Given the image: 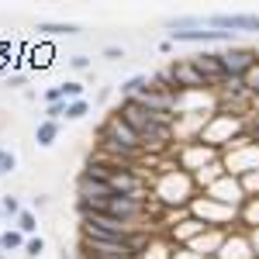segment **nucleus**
<instances>
[{"label": "nucleus", "mask_w": 259, "mask_h": 259, "mask_svg": "<svg viewBox=\"0 0 259 259\" xmlns=\"http://www.w3.org/2000/svg\"><path fill=\"white\" fill-rule=\"evenodd\" d=\"M218 56H221V66H225L228 80H245V73L259 62V52L249 49V45H228L225 52H218Z\"/></svg>", "instance_id": "nucleus-1"}, {"label": "nucleus", "mask_w": 259, "mask_h": 259, "mask_svg": "<svg viewBox=\"0 0 259 259\" xmlns=\"http://www.w3.org/2000/svg\"><path fill=\"white\" fill-rule=\"evenodd\" d=\"M114 194V187H111V180L100 177L94 166H87L80 169V177H76V197L80 200H104Z\"/></svg>", "instance_id": "nucleus-2"}, {"label": "nucleus", "mask_w": 259, "mask_h": 259, "mask_svg": "<svg viewBox=\"0 0 259 259\" xmlns=\"http://www.w3.org/2000/svg\"><path fill=\"white\" fill-rule=\"evenodd\" d=\"M204 28H218V31H228V35L259 31V14H207Z\"/></svg>", "instance_id": "nucleus-3"}, {"label": "nucleus", "mask_w": 259, "mask_h": 259, "mask_svg": "<svg viewBox=\"0 0 259 259\" xmlns=\"http://www.w3.org/2000/svg\"><path fill=\"white\" fill-rule=\"evenodd\" d=\"M190 62L197 66V73L204 76V83H207L211 90L228 83V73H225V66H221V56H218V52H200V56H194Z\"/></svg>", "instance_id": "nucleus-4"}, {"label": "nucleus", "mask_w": 259, "mask_h": 259, "mask_svg": "<svg viewBox=\"0 0 259 259\" xmlns=\"http://www.w3.org/2000/svg\"><path fill=\"white\" fill-rule=\"evenodd\" d=\"M59 139V121H38V128H35V142H38L41 149H49V145H56Z\"/></svg>", "instance_id": "nucleus-5"}, {"label": "nucleus", "mask_w": 259, "mask_h": 259, "mask_svg": "<svg viewBox=\"0 0 259 259\" xmlns=\"http://www.w3.org/2000/svg\"><path fill=\"white\" fill-rule=\"evenodd\" d=\"M38 31L41 35H80L83 28L73 21H38Z\"/></svg>", "instance_id": "nucleus-6"}, {"label": "nucleus", "mask_w": 259, "mask_h": 259, "mask_svg": "<svg viewBox=\"0 0 259 259\" xmlns=\"http://www.w3.org/2000/svg\"><path fill=\"white\" fill-rule=\"evenodd\" d=\"M149 76H145V73H139V76H128V80L121 83V100H135L142 94V90H149Z\"/></svg>", "instance_id": "nucleus-7"}, {"label": "nucleus", "mask_w": 259, "mask_h": 259, "mask_svg": "<svg viewBox=\"0 0 259 259\" xmlns=\"http://www.w3.org/2000/svg\"><path fill=\"white\" fill-rule=\"evenodd\" d=\"M14 228H18L24 239H35V235H38V218H35V211H21L18 218H14Z\"/></svg>", "instance_id": "nucleus-8"}, {"label": "nucleus", "mask_w": 259, "mask_h": 259, "mask_svg": "<svg viewBox=\"0 0 259 259\" xmlns=\"http://www.w3.org/2000/svg\"><path fill=\"white\" fill-rule=\"evenodd\" d=\"M24 235H21L18 228H7L4 232V252H24Z\"/></svg>", "instance_id": "nucleus-9"}, {"label": "nucleus", "mask_w": 259, "mask_h": 259, "mask_svg": "<svg viewBox=\"0 0 259 259\" xmlns=\"http://www.w3.org/2000/svg\"><path fill=\"white\" fill-rule=\"evenodd\" d=\"M90 114V104H87V97L83 100H66V121H80Z\"/></svg>", "instance_id": "nucleus-10"}, {"label": "nucleus", "mask_w": 259, "mask_h": 259, "mask_svg": "<svg viewBox=\"0 0 259 259\" xmlns=\"http://www.w3.org/2000/svg\"><path fill=\"white\" fill-rule=\"evenodd\" d=\"M0 211H4V218H18L24 207H21V200L14 197V194H4V197H0Z\"/></svg>", "instance_id": "nucleus-11"}, {"label": "nucleus", "mask_w": 259, "mask_h": 259, "mask_svg": "<svg viewBox=\"0 0 259 259\" xmlns=\"http://www.w3.org/2000/svg\"><path fill=\"white\" fill-rule=\"evenodd\" d=\"M59 87H62V100H83V83L80 80L59 83Z\"/></svg>", "instance_id": "nucleus-12"}, {"label": "nucleus", "mask_w": 259, "mask_h": 259, "mask_svg": "<svg viewBox=\"0 0 259 259\" xmlns=\"http://www.w3.org/2000/svg\"><path fill=\"white\" fill-rule=\"evenodd\" d=\"M41 252H45V239H41V235H35V239L24 242V256L28 259H38Z\"/></svg>", "instance_id": "nucleus-13"}, {"label": "nucleus", "mask_w": 259, "mask_h": 259, "mask_svg": "<svg viewBox=\"0 0 259 259\" xmlns=\"http://www.w3.org/2000/svg\"><path fill=\"white\" fill-rule=\"evenodd\" d=\"M245 90H249V97H252V100L259 97V62L245 73Z\"/></svg>", "instance_id": "nucleus-14"}, {"label": "nucleus", "mask_w": 259, "mask_h": 259, "mask_svg": "<svg viewBox=\"0 0 259 259\" xmlns=\"http://www.w3.org/2000/svg\"><path fill=\"white\" fill-rule=\"evenodd\" d=\"M62 118H66V100L45 104V121H62Z\"/></svg>", "instance_id": "nucleus-15"}, {"label": "nucleus", "mask_w": 259, "mask_h": 259, "mask_svg": "<svg viewBox=\"0 0 259 259\" xmlns=\"http://www.w3.org/2000/svg\"><path fill=\"white\" fill-rule=\"evenodd\" d=\"M0 169H4V177H7V173H14V169H18V156H14V152H4Z\"/></svg>", "instance_id": "nucleus-16"}, {"label": "nucleus", "mask_w": 259, "mask_h": 259, "mask_svg": "<svg viewBox=\"0 0 259 259\" xmlns=\"http://www.w3.org/2000/svg\"><path fill=\"white\" fill-rule=\"evenodd\" d=\"M56 100H62V87H49L45 90V104H56Z\"/></svg>", "instance_id": "nucleus-17"}, {"label": "nucleus", "mask_w": 259, "mask_h": 259, "mask_svg": "<svg viewBox=\"0 0 259 259\" xmlns=\"http://www.w3.org/2000/svg\"><path fill=\"white\" fill-rule=\"evenodd\" d=\"M69 66H73V69H90V59H87V56H73Z\"/></svg>", "instance_id": "nucleus-18"}, {"label": "nucleus", "mask_w": 259, "mask_h": 259, "mask_svg": "<svg viewBox=\"0 0 259 259\" xmlns=\"http://www.w3.org/2000/svg\"><path fill=\"white\" fill-rule=\"evenodd\" d=\"M104 56H107V59H114V62H118V59H124V52H121L118 45H107V49H104Z\"/></svg>", "instance_id": "nucleus-19"}, {"label": "nucleus", "mask_w": 259, "mask_h": 259, "mask_svg": "<svg viewBox=\"0 0 259 259\" xmlns=\"http://www.w3.org/2000/svg\"><path fill=\"white\" fill-rule=\"evenodd\" d=\"M0 252H4V232H0Z\"/></svg>", "instance_id": "nucleus-20"}, {"label": "nucleus", "mask_w": 259, "mask_h": 259, "mask_svg": "<svg viewBox=\"0 0 259 259\" xmlns=\"http://www.w3.org/2000/svg\"><path fill=\"white\" fill-rule=\"evenodd\" d=\"M0 259H7V252H0Z\"/></svg>", "instance_id": "nucleus-21"}, {"label": "nucleus", "mask_w": 259, "mask_h": 259, "mask_svg": "<svg viewBox=\"0 0 259 259\" xmlns=\"http://www.w3.org/2000/svg\"><path fill=\"white\" fill-rule=\"evenodd\" d=\"M0 159H4V149H0Z\"/></svg>", "instance_id": "nucleus-22"}, {"label": "nucleus", "mask_w": 259, "mask_h": 259, "mask_svg": "<svg viewBox=\"0 0 259 259\" xmlns=\"http://www.w3.org/2000/svg\"><path fill=\"white\" fill-rule=\"evenodd\" d=\"M0 180H4V169H0Z\"/></svg>", "instance_id": "nucleus-23"}, {"label": "nucleus", "mask_w": 259, "mask_h": 259, "mask_svg": "<svg viewBox=\"0 0 259 259\" xmlns=\"http://www.w3.org/2000/svg\"><path fill=\"white\" fill-rule=\"evenodd\" d=\"M0 218H4V211H0Z\"/></svg>", "instance_id": "nucleus-24"}]
</instances>
